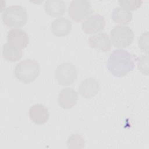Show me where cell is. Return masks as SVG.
<instances>
[{"label":"cell","mask_w":149,"mask_h":149,"mask_svg":"<svg viewBox=\"0 0 149 149\" xmlns=\"http://www.w3.org/2000/svg\"><path fill=\"white\" fill-rule=\"evenodd\" d=\"M105 20L100 14H93L87 17L81 24L83 31L87 34L95 33L104 29Z\"/></svg>","instance_id":"7"},{"label":"cell","mask_w":149,"mask_h":149,"mask_svg":"<svg viewBox=\"0 0 149 149\" xmlns=\"http://www.w3.org/2000/svg\"><path fill=\"white\" fill-rule=\"evenodd\" d=\"M77 70L75 65L70 62H63L55 69V77L62 86H69L77 79Z\"/></svg>","instance_id":"5"},{"label":"cell","mask_w":149,"mask_h":149,"mask_svg":"<svg viewBox=\"0 0 149 149\" xmlns=\"http://www.w3.org/2000/svg\"><path fill=\"white\" fill-rule=\"evenodd\" d=\"M29 115L31 120L36 125L45 124L48 122L49 117L48 109L41 104L32 105L29 109Z\"/></svg>","instance_id":"10"},{"label":"cell","mask_w":149,"mask_h":149,"mask_svg":"<svg viewBox=\"0 0 149 149\" xmlns=\"http://www.w3.org/2000/svg\"><path fill=\"white\" fill-rule=\"evenodd\" d=\"M23 55L21 49L9 44L5 43L2 47V56L7 61L15 62L19 61Z\"/></svg>","instance_id":"15"},{"label":"cell","mask_w":149,"mask_h":149,"mask_svg":"<svg viewBox=\"0 0 149 149\" xmlns=\"http://www.w3.org/2000/svg\"><path fill=\"white\" fill-rule=\"evenodd\" d=\"M45 12L52 17L62 15L66 11V4L61 0H48L44 4Z\"/></svg>","instance_id":"14"},{"label":"cell","mask_w":149,"mask_h":149,"mask_svg":"<svg viewBox=\"0 0 149 149\" xmlns=\"http://www.w3.org/2000/svg\"><path fill=\"white\" fill-rule=\"evenodd\" d=\"M134 66L132 55L124 49L113 50L108 58L107 65L109 72L117 77L126 76L133 70Z\"/></svg>","instance_id":"1"},{"label":"cell","mask_w":149,"mask_h":149,"mask_svg":"<svg viewBox=\"0 0 149 149\" xmlns=\"http://www.w3.org/2000/svg\"><path fill=\"white\" fill-rule=\"evenodd\" d=\"M6 38L9 44L21 49L25 48L29 43V37L26 32L19 29L9 30Z\"/></svg>","instance_id":"8"},{"label":"cell","mask_w":149,"mask_h":149,"mask_svg":"<svg viewBox=\"0 0 149 149\" xmlns=\"http://www.w3.org/2000/svg\"><path fill=\"white\" fill-rule=\"evenodd\" d=\"M88 43L91 48L103 52L109 51L112 48L110 37L105 33H100L90 36L88 38Z\"/></svg>","instance_id":"12"},{"label":"cell","mask_w":149,"mask_h":149,"mask_svg":"<svg viewBox=\"0 0 149 149\" xmlns=\"http://www.w3.org/2000/svg\"><path fill=\"white\" fill-rule=\"evenodd\" d=\"M93 12L92 6L87 0H73L69 6L68 14L74 22H80L90 15Z\"/></svg>","instance_id":"6"},{"label":"cell","mask_w":149,"mask_h":149,"mask_svg":"<svg viewBox=\"0 0 149 149\" xmlns=\"http://www.w3.org/2000/svg\"><path fill=\"white\" fill-rule=\"evenodd\" d=\"M112 19L118 24H127L132 19V14L130 11L122 8L116 7L114 8L111 14Z\"/></svg>","instance_id":"16"},{"label":"cell","mask_w":149,"mask_h":149,"mask_svg":"<svg viewBox=\"0 0 149 149\" xmlns=\"http://www.w3.org/2000/svg\"><path fill=\"white\" fill-rule=\"evenodd\" d=\"M143 1L141 0H119L118 3L121 8L129 11L134 10L139 8Z\"/></svg>","instance_id":"18"},{"label":"cell","mask_w":149,"mask_h":149,"mask_svg":"<svg viewBox=\"0 0 149 149\" xmlns=\"http://www.w3.org/2000/svg\"><path fill=\"white\" fill-rule=\"evenodd\" d=\"M110 38L115 47L124 48L129 46L132 43L134 33L129 26L116 25L111 30Z\"/></svg>","instance_id":"4"},{"label":"cell","mask_w":149,"mask_h":149,"mask_svg":"<svg viewBox=\"0 0 149 149\" xmlns=\"http://www.w3.org/2000/svg\"><path fill=\"white\" fill-rule=\"evenodd\" d=\"M16 78L22 83L27 84L34 81L40 73V66L37 61L26 59L19 62L14 70Z\"/></svg>","instance_id":"2"},{"label":"cell","mask_w":149,"mask_h":149,"mask_svg":"<svg viewBox=\"0 0 149 149\" xmlns=\"http://www.w3.org/2000/svg\"><path fill=\"white\" fill-rule=\"evenodd\" d=\"M2 19L6 26L11 28H20L27 23V10L22 5H13L8 7L2 13Z\"/></svg>","instance_id":"3"},{"label":"cell","mask_w":149,"mask_h":149,"mask_svg":"<svg viewBox=\"0 0 149 149\" xmlns=\"http://www.w3.org/2000/svg\"><path fill=\"white\" fill-rule=\"evenodd\" d=\"M139 47L140 49L145 53H148V31L143 33L139 37Z\"/></svg>","instance_id":"19"},{"label":"cell","mask_w":149,"mask_h":149,"mask_svg":"<svg viewBox=\"0 0 149 149\" xmlns=\"http://www.w3.org/2000/svg\"><path fill=\"white\" fill-rule=\"evenodd\" d=\"M100 88L98 81L93 77H88L80 83L78 91L83 97L91 98L98 93Z\"/></svg>","instance_id":"11"},{"label":"cell","mask_w":149,"mask_h":149,"mask_svg":"<svg viewBox=\"0 0 149 149\" xmlns=\"http://www.w3.org/2000/svg\"><path fill=\"white\" fill-rule=\"evenodd\" d=\"M148 55H142L138 59L137 66L139 71L142 73L148 75Z\"/></svg>","instance_id":"20"},{"label":"cell","mask_w":149,"mask_h":149,"mask_svg":"<svg viewBox=\"0 0 149 149\" xmlns=\"http://www.w3.org/2000/svg\"><path fill=\"white\" fill-rule=\"evenodd\" d=\"M84 140L83 136L79 134L74 133L71 134L66 141L69 148H83L84 147Z\"/></svg>","instance_id":"17"},{"label":"cell","mask_w":149,"mask_h":149,"mask_svg":"<svg viewBox=\"0 0 149 149\" xmlns=\"http://www.w3.org/2000/svg\"><path fill=\"white\" fill-rule=\"evenodd\" d=\"M78 100L77 93L73 88L66 87L62 89L58 95V103L63 109H70L73 107Z\"/></svg>","instance_id":"9"},{"label":"cell","mask_w":149,"mask_h":149,"mask_svg":"<svg viewBox=\"0 0 149 149\" xmlns=\"http://www.w3.org/2000/svg\"><path fill=\"white\" fill-rule=\"evenodd\" d=\"M72 29V22L65 17H59L51 23V30L53 34L58 37L68 35Z\"/></svg>","instance_id":"13"}]
</instances>
